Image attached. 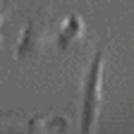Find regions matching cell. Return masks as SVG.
Instances as JSON below:
<instances>
[{
    "label": "cell",
    "mask_w": 134,
    "mask_h": 134,
    "mask_svg": "<svg viewBox=\"0 0 134 134\" xmlns=\"http://www.w3.org/2000/svg\"><path fill=\"white\" fill-rule=\"evenodd\" d=\"M55 120H41V117H34L26 122H5L3 132L5 134H53L50 125Z\"/></svg>",
    "instance_id": "cell-2"
},
{
    "label": "cell",
    "mask_w": 134,
    "mask_h": 134,
    "mask_svg": "<svg viewBox=\"0 0 134 134\" xmlns=\"http://www.w3.org/2000/svg\"><path fill=\"white\" fill-rule=\"evenodd\" d=\"M103 62L105 50L98 48L84 74L81 86V115H79V134H96L100 108H103Z\"/></svg>",
    "instance_id": "cell-1"
},
{
    "label": "cell",
    "mask_w": 134,
    "mask_h": 134,
    "mask_svg": "<svg viewBox=\"0 0 134 134\" xmlns=\"http://www.w3.org/2000/svg\"><path fill=\"white\" fill-rule=\"evenodd\" d=\"M70 26H74V31H81V24H79V17H72V19H70ZM65 38H72V31H67V26L62 29V36H60V43H65Z\"/></svg>",
    "instance_id": "cell-3"
}]
</instances>
